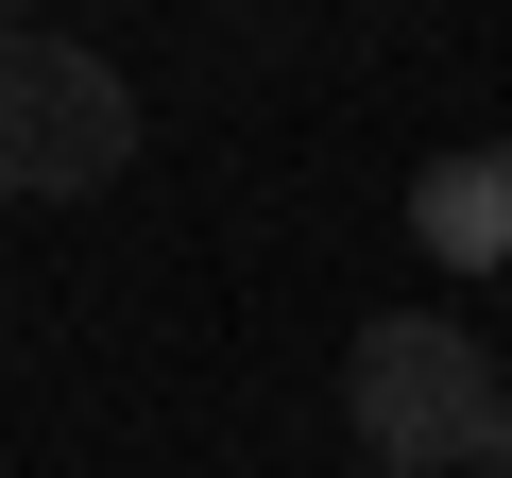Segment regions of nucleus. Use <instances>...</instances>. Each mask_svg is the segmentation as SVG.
I'll list each match as a JSON object with an SVG mask.
<instances>
[{
    "mask_svg": "<svg viewBox=\"0 0 512 478\" xmlns=\"http://www.w3.org/2000/svg\"><path fill=\"white\" fill-rule=\"evenodd\" d=\"M342 427H359V461H393V478H461L478 427H495V359H478L444 308H376L359 359H342Z\"/></svg>",
    "mask_w": 512,
    "mask_h": 478,
    "instance_id": "obj_1",
    "label": "nucleus"
},
{
    "mask_svg": "<svg viewBox=\"0 0 512 478\" xmlns=\"http://www.w3.org/2000/svg\"><path fill=\"white\" fill-rule=\"evenodd\" d=\"M0 35H18V0H0Z\"/></svg>",
    "mask_w": 512,
    "mask_h": 478,
    "instance_id": "obj_5",
    "label": "nucleus"
},
{
    "mask_svg": "<svg viewBox=\"0 0 512 478\" xmlns=\"http://www.w3.org/2000/svg\"><path fill=\"white\" fill-rule=\"evenodd\" d=\"M410 239H427L444 274H512V137L427 154V171H410Z\"/></svg>",
    "mask_w": 512,
    "mask_h": 478,
    "instance_id": "obj_3",
    "label": "nucleus"
},
{
    "mask_svg": "<svg viewBox=\"0 0 512 478\" xmlns=\"http://www.w3.org/2000/svg\"><path fill=\"white\" fill-rule=\"evenodd\" d=\"M461 478H512V393H495V427H478V461H461Z\"/></svg>",
    "mask_w": 512,
    "mask_h": 478,
    "instance_id": "obj_4",
    "label": "nucleus"
},
{
    "mask_svg": "<svg viewBox=\"0 0 512 478\" xmlns=\"http://www.w3.org/2000/svg\"><path fill=\"white\" fill-rule=\"evenodd\" d=\"M359 478H393V461H359Z\"/></svg>",
    "mask_w": 512,
    "mask_h": 478,
    "instance_id": "obj_6",
    "label": "nucleus"
},
{
    "mask_svg": "<svg viewBox=\"0 0 512 478\" xmlns=\"http://www.w3.org/2000/svg\"><path fill=\"white\" fill-rule=\"evenodd\" d=\"M137 171V86L86 52V35H0V188L18 205H86Z\"/></svg>",
    "mask_w": 512,
    "mask_h": 478,
    "instance_id": "obj_2",
    "label": "nucleus"
}]
</instances>
